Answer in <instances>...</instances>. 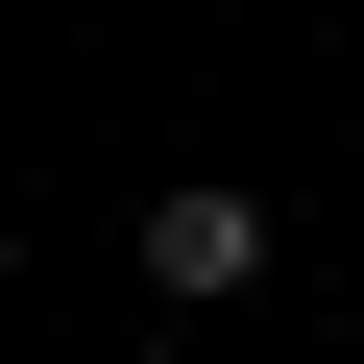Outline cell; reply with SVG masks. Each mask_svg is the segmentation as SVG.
I'll use <instances>...</instances> for the list:
<instances>
[{
	"instance_id": "obj_1",
	"label": "cell",
	"mask_w": 364,
	"mask_h": 364,
	"mask_svg": "<svg viewBox=\"0 0 364 364\" xmlns=\"http://www.w3.org/2000/svg\"><path fill=\"white\" fill-rule=\"evenodd\" d=\"M267 291V195H243V170H170V195H146V316H243Z\"/></svg>"
}]
</instances>
